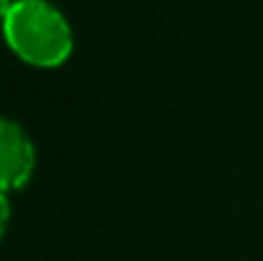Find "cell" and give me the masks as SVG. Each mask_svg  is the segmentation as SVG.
I'll return each instance as SVG.
<instances>
[{
  "instance_id": "obj_1",
  "label": "cell",
  "mask_w": 263,
  "mask_h": 261,
  "mask_svg": "<svg viewBox=\"0 0 263 261\" xmlns=\"http://www.w3.org/2000/svg\"><path fill=\"white\" fill-rule=\"evenodd\" d=\"M3 35L12 53L32 67H60L74 51L72 26L49 0H14L3 18Z\"/></svg>"
},
{
  "instance_id": "obj_2",
  "label": "cell",
  "mask_w": 263,
  "mask_h": 261,
  "mask_svg": "<svg viewBox=\"0 0 263 261\" xmlns=\"http://www.w3.org/2000/svg\"><path fill=\"white\" fill-rule=\"evenodd\" d=\"M37 162L35 143L28 132L9 118H0V190L16 192L32 178Z\"/></svg>"
},
{
  "instance_id": "obj_3",
  "label": "cell",
  "mask_w": 263,
  "mask_h": 261,
  "mask_svg": "<svg viewBox=\"0 0 263 261\" xmlns=\"http://www.w3.org/2000/svg\"><path fill=\"white\" fill-rule=\"evenodd\" d=\"M9 217H12V206H9L7 192H3V190H0V240H3L5 231H7Z\"/></svg>"
},
{
  "instance_id": "obj_4",
  "label": "cell",
  "mask_w": 263,
  "mask_h": 261,
  "mask_svg": "<svg viewBox=\"0 0 263 261\" xmlns=\"http://www.w3.org/2000/svg\"><path fill=\"white\" fill-rule=\"evenodd\" d=\"M12 3L14 0H0V21L5 18V14L9 12V7H12Z\"/></svg>"
}]
</instances>
